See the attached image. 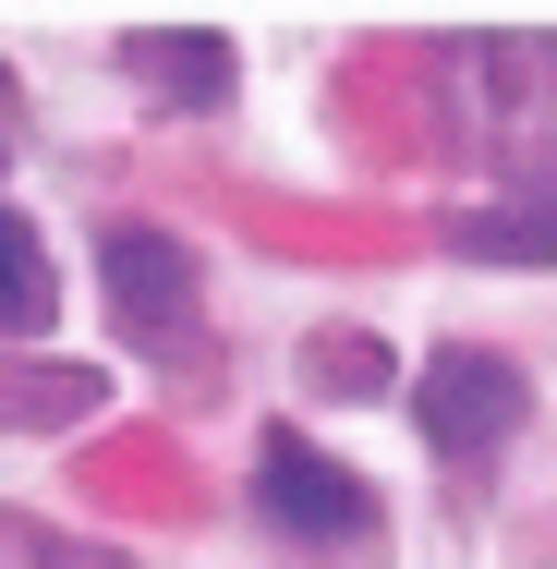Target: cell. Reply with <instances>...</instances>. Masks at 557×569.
Listing matches in <instances>:
<instances>
[{
	"mask_svg": "<svg viewBox=\"0 0 557 569\" xmlns=\"http://www.w3.org/2000/svg\"><path fill=\"white\" fill-rule=\"evenodd\" d=\"M437 98H448V133H460V146H473V158H485L509 194L557 182V24L448 37Z\"/></svg>",
	"mask_w": 557,
	"mask_h": 569,
	"instance_id": "6da1fadb",
	"label": "cell"
},
{
	"mask_svg": "<svg viewBox=\"0 0 557 569\" xmlns=\"http://www.w3.org/2000/svg\"><path fill=\"white\" fill-rule=\"evenodd\" d=\"M412 425H425V449L437 460H497L521 425H534V376L509 363V351H485V340H448L425 351V376H412Z\"/></svg>",
	"mask_w": 557,
	"mask_h": 569,
	"instance_id": "7a4b0ae2",
	"label": "cell"
},
{
	"mask_svg": "<svg viewBox=\"0 0 557 569\" xmlns=\"http://www.w3.org/2000/svg\"><path fill=\"white\" fill-rule=\"evenodd\" d=\"M255 521H267V533H291V546L364 558V533H376L388 509H376V485H364L351 460H328L304 425H291V437H267V449H255Z\"/></svg>",
	"mask_w": 557,
	"mask_h": 569,
	"instance_id": "3957f363",
	"label": "cell"
},
{
	"mask_svg": "<svg viewBox=\"0 0 557 569\" xmlns=\"http://www.w3.org/2000/svg\"><path fill=\"white\" fill-rule=\"evenodd\" d=\"M98 291H110V316L133 328L146 351H195V242L158 219H110L98 230Z\"/></svg>",
	"mask_w": 557,
	"mask_h": 569,
	"instance_id": "277c9868",
	"label": "cell"
},
{
	"mask_svg": "<svg viewBox=\"0 0 557 569\" xmlns=\"http://www.w3.org/2000/svg\"><path fill=\"white\" fill-rule=\"evenodd\" d=\"M121 73H133V98H158V110H182V121L230 110V86H242L219 24H133L121 37Z\"/></svg>",
	"mask_w": 557,
	"mask_h": 569,
	"instance_id": "5b68a950",
	"label": "cell"
},
{
	"mask_svg": "<svg viewBox=\"0 0 557 569\" xmlns=\"http://www.w3.org/2000/svg\"><path fill=\"white\" fill-rule=\"evenodd\" d=\"M110 412V376L98 363H37V351H0V437H61Z\"/></svg>",
	"mask_w": 557,
	"mask_h": 569,
	"instance_id": "8992f818",
	"label": "cell"
},
{
	"mask_svg": "<svg viewBox=\"0 0 557 569\" xmlns=\"http://www.w3.org/2000/svg\"><path fill=\"white\" fill-rule=\"evenodd\" d=\"M448 242H460L473 267H557V182H534V194H485L473 219H448Z\"/></svg>",
	"mask_w": 557,
	"mask_h": 569,
	"instance_id": "52a82bcc",
	"label": "cell"
},
{
	"mask_svg": "<svg viewBox=\"0 0 557 569\" xmlns=\"http://www.w3.org/2000/svg\"><path fill=\"white\" fill-rule=\"evenodd\" d=\"M49 316H61V267H49V242L0 207V340H49Z\"/></svg>",
	"mask_w": 557,
	"mask_h": 569,
	"instance_id": "ba28073f",
	"label": "cell"
},
{
	"mask_svg": "<svg viewBox=\"0 0 557 569\" xmlns=\"http://www.w3.org/2000/svg\"><path fill=\"white\" fill-rule=\"evenodd\" d=\"M0 569H121V546L61 533V521H37V509H0Z\"/></svg>",
	"mask_w": 557,
	"mask_h": 569,
	"instance_id": "9c48e42d",
	"label": "cell"
},
{
	"mask_svg": "<svg viewBox=\"0 0 557 569\" xmlns=\"http://www.w3.org/2000/svg\"><path fill=\"white\" fill-rule=\"evenodd\" d=\"M12 133H24V86L0 73V170H12Z\"/></svg>",
	"mask_w": 557,
	"mask_h": 569,
	"instance_id": "30bf717a",
	"label": "cell"
}]
</instances>
